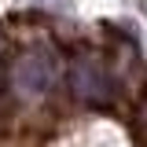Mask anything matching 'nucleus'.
Returning <instances> with one entry per match:
<instances>
[{"label":"nucleus","mask_w":147,"mask_h":147,"mask_svg":"<svg viewBox=\"0 0 147 147\" xmlns=\"http://www.w3.org/2000/svg\"><path fill=\"white\" fill-rule=\"evenodd\" d=\"M59 77V59L48 44H30L11 63V92L18 99H40L48 96Z\"/></svg>","instance_id":"nucleus-1"},{"label":"nucleus","mask_w":147,"mask_h":147,"mask_svg":"<svg viewBox=\"0 0 147 147\" xmlns=\"http://www.w3.org/2000/svg\"><path fill=\"white\" fill-rule=\"evenodd\" d=\"M0 55H4V37H0Z\"/></svg>","instance_id":"nucleus-4"},{"label":"nucleus","mask_w":147,"mask_h":147,"mask_svg":"<svg viewBox=\"0 0 147 147\" xmlns=\"http://www.w3.org/2000/svg\"><path fill=\"white\" fill-rule=\"evenodd\" d=\"M37 4H44V7H63L66 0H37Z\"/></svg>","instance_id":"nucleus-3"},{"label":"nucleus","mask_w":147,"mask_h":147,"mask_svg":"<svg viewBox=\"0 0 147 147\" xmlns=\"http://www.w3.org/2000/svg\"><path fill=\"white\" fill-rule=\"evenodd\" d=\"M70 85L81 99H107L110 96V81H107V70L96 63V59H77L70 70Z\"/></svg>","instance_id":"nucleus-2"}]
</instances>
